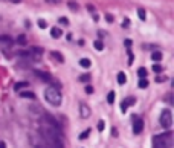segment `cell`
I'll list each match as a JSON object with an SVG mask.
<instances>
[{
  "label": "cell",
  "mask_w": 174,
  "mask_h": 148,
  "mask_svg": "<svg viewBox=\"0 0 174 148\" xmlns=\"http://www.w3.org/2000/svg\"><path fill=\"white\" fill-rule=\"evenodd\" d=\"M41 135H43V139L46 140V148H64L60 130L47 127V128L41 130Z\"/></svg>",
  "instance_id": "obj_1"
},
{
  "label": "cell",
  "mask_w": 174,
  "mask_h": 148,
  "mask_svg": "<svg viewBox=\"0 0 174 148\" xmlns=\"http://www.w3.org/2000/svg\"><path fill=\"white\" fill-rule=\"evenodd\" d=\"M173 147V133L166 131L163 135H156L153 137V148H171Z\"/></svg>",
  "instance_id": "obj_2"
},
{
  "label": "cell",
  "mask_w": 174,
  "mask_h": 148,
  "mask_svg": "<svg viewBox=\"0 0 174 148\" xmlns=\"http://www.w3.org/2000/svg\"><path fill=\"white\" fill-rule=\"evenodd\" d=\"M45 99L49 104L58 107L61 104V101H63V96H61L60 89H57V87H47L46 90H45Z\"/></svg>",
  "instance_id": "obj_3"
},
{
  "label": "cell",
  "mask_w": 174,
  "mask_h": 148,
  "mask_svg": "<svg viewBox=\"0 0 174 148\" xmlns=\"http://www.w3.org/2000/svg\"><path fill=\"white\" fill-rule=\"evenodd\" d=\"M159 124L166 130L171 128V125H173V113H171V110H168V108L162 110V113L159 116Z\"/></svg>",
  "instance_id": "obj_4"
},
{
  "label": "cell",
  "mask_w": 174,
  "mask_h": 148,
  "mask_svg": "<svg viewBox=\"0 0 174 148\" xmlns=\"http://www.w3.org/2000/svg\"><path fill=\"white\" fill-rule=\"evenodd\" d=\"M34 73L40 78L41 81H45V82H52V75L50 73H47V72H43V70H34Z\"/></svg>",
  "instance_id": "obj_5"
},
{
  "label": "cell",
  "mask_w": 174,
  "mask_h": 148,
  "mask_svg": "<svg viewBox=\"0 0 174 148\" xmlns=\"http://www.w3.org/2000/svg\"><path fill=\"white\" fill-rule=\"evenodd\" d=\"M45 119H46V122H47V125L49 127H52V128H55V130H60V131H61V127H60V124L55 121V118H52L50 114H45Z\"/></svg>",
  "instance_id": "obj_6"
},
{
  "label": "cell",
  "mask_w": 174,
  "mask_h": 148,
  "mask_svg": "<svg viewBox=\"0 0 174 148\" xmlns=\"http://www.w3.org/2000/svg\"><path fill=\"white\" fill-rule=\"evenodd\" d=\"M142 130H144V121L142 119H134V122H133V133L139 135V133H142Z\"/></svg>",
  "instance_id": "obj_7"
},
{
  "label": "cell",
  "mask_w": 174,
  "mask_h": 148,
  "mask_svg": "<svg viewBox=\"0 0 174 148\" xmlns=\"http://www.w3.org/2000/svg\"><path fill=\"white\" fill-rule=\"evenodd\" d=\"M80 114H81L82 119H87V118L90 116V108H89L86 104H81V105H80Z\"/></svg>",
  "instance_id": "obj_8"
},
{
  "label": "cell",
  "mask_w": 174,
  "mask_h": 148,
  "mask_svg": "<svg viewBox=\"0 0 174 148\" xmlns=\"http://www.w3.org/2000/svg\"><path fill=\"white\" fill-rule=\"evenodd\" d=\"M0 43L2 45H6V46H11L14 43V40H12L9 35H0Z\"/></svg>",
  "instance_id": "obj_9"
},
{
  "label": "cell",
  "mask_w": 174,
  "mask_h": 148,
  "mask_svg": "<svg viewBox=\"0 0 174 148\" xmlns=\"http://www.w3.org/2000/svg\"><path fill=\"white\" fill-rule=\"evenodd\" d=\"M50 58L57 60L58 63H64V57H63L60 52H57V50H52V52H50Z\"/></svg>",
  "instance_id": "obj_10"
},
{
  "label": "cell",
  "mask_w": 174,
  "mask_h": 148,
  "mask_svg": "<svg viewBox=\"0 0 174 148\" xmlns=\"http://www.w3.org/2000/svg\"><path fill=\"white\" fill-rule=\"evenodd\" d=\"M20 96L24 98V99H35V93L31 90H26V92H20Z\"/></svg>",
  "instance_id": "obj_11"
},
{
  "label": "cell",
  "mask_w": 174,
  "mask_h": 148,
  "mask_svg": "<svg viewBox=\"0 0 174 148\" xmlns=\"http://www.w3.org/2000/svg\"><path fill=\"white\" fill-rule=\"evenodd\" d=\"M61 35H63V31L60 28H52V31H50V37L52 38H60Z\"/></svg>",
  "instance_id": "obj_12"
},
{
  "label": "cell",
  "mask_w": 174,
  "mask_h": 148,
  "mask_svg": "<svg viewBox=\"0 0 174 148\" xmlns=\"http://www.w3.org/2000/svg\"><path fill=\"white\" fill-rule=\"evenodd\" d=\"M80 66L84 69H89L92 66V61H90L89 58H81V60H80Z\"/></svg>",
  "instance_id": "obj_13"
},
{
  "label": "cell",
  "mask_w": 174,
  "mask_h": 148,
  "mask_svg": "<svg viewBox=\"0 0 174 148\" xmlns=\"http://www.w3.org/2000/svg\"><path fill=\"white\" fill-rule=\"evenodd\" d=\"M23 87H29V84H28L26 81H20V82H15V84H14V90H17V92L22 90Z\"/></svg>",
  "instance_id": "obj_14"
},
{
  "label": "cell",
  "mask_w": 174,
  "mask_h": 148,
  "mask_svg": "<svg viewBox=\"0 0 174 148\" xmlns=\"http://www.w3.org/2000/svg\"><path fill=\"white\" fill-rule=\"evenodd\" d=\"M125 82H127V77H125V73H124V72H119V73H118V84L124 86Z\"/></svg>",
  "instance_id": "obj_15"
},
{
  "label": "cell",
  "mask_w": 174,
  "mask_h": 148,
  "mask_svg": "<svg viewBox=\"0 0 174 148\" xmlns=\"http://www.w3.org/2000/svg\"><path fill=\"white\" fill-rule=\"evenodd\" d=\"M151 58H153V61H156V63L162 61V52H159V50L153 52V54H151Z\"/></svg>",
  "instance_id": "obj_16"
},
{
  "label": "cell",
  "mask_w": 174,
  "mask_h": 148,
  "mask_svg": "<svg viewBox=\"0 0 174 148\" xmlns=\"http://www.w3.org/2000/svg\"><path fill=\"white\" fill-rule=\"evenodd\" d=\"M67 6H69L72 11H78V9H80V5H78L75 0H69V2H67Z\"/></svg>",
  "instance_id": "obj_17"
},
{
  "label": "cell",
  "mask_w": 174,
  "mask_h": 148,
  "mask_svg": "<svg viewBox=\"0 0 174 148\" xmlns=\"http://www.w3.org/2000/svg\"><path fill=\"white\" fill-rule=\"evenodd\" d=\"M15 43H18V45H22V46H24L26 43H28V40H26V35H18L17 37V40H15Z\"/></svg>",
  "instance_id": "obj_18"
},
{
  "label": "cell",
  "mask_w": 174,
  "mask_h": 148,
  "mask_svg": "<svg viewBox=\"0 0 174 148\" xmlns=\"http://www.w3.org/2000/svg\"><path fill=\"white\" fill-rule=\"evenodd\" d=\"M115 98H116L115 92H113V90H112V92H108V95H107V103H108L110 105H112V104L115 103Z\"/></svg>",
  "instance_id": "obj_19"
},
{
  "label": "cell",
  "mask_w": 174,
  "mask_h": 148,
  "mask_svg": "<svg viewBox=\"0 0 174 148\" xmlns=\"http://www.w3.org/2000/svg\"><path fill=\"white\" fill-rule=\"evenodd\" d=\"M93 47H95L96 50H99V52H101V50L104 49V43H103L101 40H96V41L93 43Z\"/></svg>",
  "instance_id": "obj_20"
},
{
  "label": "cell",
  "mask_w": 174,
  "mask_h": 148,
  "mask_svg": "<svg viewBox=\"0 0 174 148\" xmlns=\"http://www.w3.org/2000/svg\"><path fill=\"white\" fill-rule=\"evenodd\" d=\"M138 77H139L140 80H142V78H145V77H147V69H145V67H139V69H138Z\"/></svg>",
  "instance_id": "obj_21"
},
{
  "label": "cell",
  "mask_w": 174,
  "mask_h": 148,
  "mask_svg": "<svg viewBox=\"0 0 174 148\" xmlns=\"http://www.w3.org/2000/svg\"><path fill=\"white\" fill-rule=\"evenodd\" d=\"M37 24H38V28H41V29H46V28H47V23H46L45 18H38Z\"/></svg>",
  "instance_id": "obj_22"
},
{
  "label": "cell",
  "mask_w": 174,
  "mask_h": 148,
  "mask_svg": "<svg viewBox=\"0 0 174 148\" xmlns=\"http://www.w3.org/2000/svg\"><path fill=\"white\" fill-rule=\"evenodd\" d=\"M138 15H139L140 20H145V18H147V15H145V9H144V8H138Z\"/></svg>",
  "instance_id": "obj_23"
},
{
  "label": "cell",
  "mask_w": 174,
  "mask_h": 148,
  "mask_svg": "<svg viewBox=\"0 0 174 148\" xmlns=\"http://www.w3.org/2000/svg\"><path fill=\"white\" fill-rule=\"evenodd\" d=\"M138 87H140V89H147V87H148V81L145 80V78H142V80L139 81V84H138Z\"/></svg>",
  "instance_id": "obj_24"
},
{
  "label": "cell",
  "mask_w": 174,
  "mask_h": 148,
  "mask_svg": "<svg viewBox=\"0 0 174 148\" xmlns=\"http://www.w3.org/2000/svg\"><path fill=\"white\" fill-rule=\"evenodd\" d=\"M89 136H90V128H89V130H86V131H82L81 135H80V139L84 140V139H87Z\"/></svg>",
  "instance_id": "obj_25"
},
{
  "label": "cell",
  "mask_w": 174,
  "mask_h": 148,
  "mask_svg": "<svg viewBox=\"0 0 174 148\" xmlns=\"http://www.w3.org/2000/svg\"><path fill=\"white\" fill-rule=\"evenodd\" d=\"M80 81H81V82H87V81H90V75H87V73H82L81 77H80Z\"/></svg>",
  "instance_id": "obj_26"
},
{
  "label": "cell",
  "mask_w": 174,
  "mask_h": 148,
  "mask_svg": "<svg viewBox=\"0 0 174 148\" xmlns=\"http://www.w3.org/2000/svg\"><path fill=\"white\" fill-rule=\"evenodd\" d=\"M153 72H154V73H161V72H162V66H161V64H154V66H153Z\"/></svg>",
  "instance_id": "obj_27"
},
{
  "label": "cell",
  "mask_w": 174,
  "mask_h": 148,
  "mask_svg": "<svg viewBox=\"0 0 174 148\" xmlns=\"http://www.w3.org/2000/svg\"><path fill=\"white\" fill-rule=\"evenodd\" d=\"M58 23H60V24H64V26H67V24H69V20H67L66 17H60V18H58Z\"/></svg>",
  "instance_id": "obj_28"
},
{
  "label": "cell",
  "mask_w": 174,
  "mask_h": 148,
  "mask_svg": "<svg viewBox=\"0 0 174 148\" xmlns=\"http://www.w3.org/2000/svg\"><path fill=\"white\" fill-rule=\"evenodd\" d=\"M125 103H127L128 107H130V105H134V104H136V99H134L133 96H130V98H127V99H125Z\"/></svg>",
  "instance_id": "obj_29"
},
{
  "label": "cell",
  "mask_w": 174,
  "mask_h": 148,
  "mask_svg": "<svg viewBox=\"0 0 174 148\" xmlns=\"http://www.w3.org/2000/svg\"><path fill=\"white\" fill-rule=\"evenodd\" d=\"M96 128H98L99 131H103V130L105 128V122H104V121H98V125H96Z\"/></svg>",
  "instance_id": "obj_30"
},
{
  "label": "cell",
  "mask_w": 174,
  "mask_h": 148,
  "mask_svg": "<svg viewBox=\"0 0 174 148\" xmlns=\"http://www.w3.org/2000/svg\"><path fill=\"white\" fill-rule=\"evenodd\" d=\"M127 52H128V64L131 66V64H133V54H131V50H130V49H128Z\"/></svg>",
  "instance_id": "obj_31"
},
{
  "label": "cell",
  "mask_w": 174,
  "mask_h": 148,
  "mask_svg": "<svg viewBox=\"0 0 174 148\" xmlns=\"http://www.w3.org/2000/svg\"><path fill=\"white\" fill-rule=\"evenodd\" d=\"M127 108H128V104L125 103V101H122V104H121V110L125 113V112H127Z\"/></svg>",
  "instance_id": "obj_32"
},
{
  "label": "cell",
  "mask_w": 174,
  "mask_h": 148,
  "mask_svg": "<svg viewBox=\"0 0 174 148\" xmlns=\"http://www.w3.org/2000/svg\"><path fill=\"white\" fill-rule=\"evenodd\" d=\"M84 90H86V93H89V95H92V93H93V87H92V86H89V84H87Z\"/></svg>",
  "instance_id": "obj_33"
},
{
  "label": "cell",
  "mask_w": 174,
  "mask_h": 148,
  "mask_svg": "<svg viewBox=\"0 0 174 148\" xmlns=\"http://www.w3.org/2000/svg\"><path fill=\"white\" fill-rule=\"evenodd\" d=\"M46 3H50V5H58V3H61L63 0H45Z\"/></svg>",
  "instance_id": "obj_34"
},
{
  "label": "cell",
  "mask_w": 174,
  "mask_h": 148,
  "mask_svg": "<svg viewBox=\"0 0 174 148\" xmlns=\"http://www.w3.org/2000/svg\"><path fill=\"white\" fill-rule=\"evenodd\" d=\"M105 20L108 23H112L113 22V15H112V14H105Z\"/></svg>",
  "instance_id": "obj_35"
},
{
  "label": "cell",
  "mask_w": 174,
  "mask_h": 148,
  "mask_svg": "<svg viewBox=\"0 0 174 148\" xmlns=\"http://www.w3.org/2000/svg\"><path fill=\"white\" fill-rule=\"evenodd\" d=\"M128 26H130V20H128V18H125V20L122 22V28H128Z\"/></svg>",
  "instance_id": "obj_36"
},
{
  "label": "cell",
  "mask_w": 174,
  "mask_h": 148,
  "mask_svg": "<svg viewBox=\"0 0 174 148\" xmlns=\"http://www.w3.org/2000/svg\"><path fill=\"white\" fill-rule=\"evenodd\" d=\"M124 43H125V46H127V47H130V46H131V40H125Z\"/></svg>",
  "instance_id": "obj_37"
},
{
  "label": "cell",
  "mask_w": 174,
  "mask_h": 148,
  "mask_svg": "<svg viewBox=\"0 0 174 148\" xmlns=\"http://www.w3.org/2000/svg\"><path fill=\"white\" fill-rule=\"evenodd\" d=\"M0 148H6V144L3 140H0Z\"/></svg>",
  "instance_id": "obj_38"
},
{
  "label": "cell",
  "mask_w": 174,
  "mask_h": 148,
  "mask_svg": "<svg viewBox=\"0 0 174 148\" xmlns=\"http://www.w3.org/2000/svg\"><path fill=\"white\" fill-rule=\"evenodd\" d=\"M156 81H157V82H161V81H165V78H163V77H162V78H161V77H157V78H156Z\"/></svg>",
  "instance_id": "obj_39"
},
{
  "label": "cell",
  "mask_w": 174,
  "mask_h": 148,
  "mask_svg": "<svg viewBox=\"0 0 174 148\" xmlns=\"http://www.w3.org/2000/svg\"><path fill=\"white\" fill-rule=\"evenodd\" d=\"M12 3H20V2H22V0H11Z\"/></svg>",
  "instance_id": "obj_40"
}]
</instances>
